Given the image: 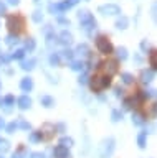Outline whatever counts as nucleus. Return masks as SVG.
Segmentation results:
<instances>
[{"mask_svg":"<svg viewBox=\"0 0 157 158\" xmlns=\"http://www.w3.org/2000/svg\"><path fill=\"white\" fill-rule=\"evenodd\" d=\"M23 27H25V20H23L20 15H10L7 18V28L10 33H22L23 31Z\"/></svg>","mask_w":157,"mask_h":158,"instance_id":"obj_1","label":"nucleus"},{"mask_svg":"<svg viewBox=\"0 0 157 158\" xmlns=\"http://www.w3.org/2000/svg\"><path fill=\"white\" fill-rule=\"evenodd\" d=\"M150 64L154 68H157V51H152L150 53Z\"/></svg>","mask_w":157,"mask_h":158,"instance_id":"obj_2","label":"nucleus"}]
</instances>
